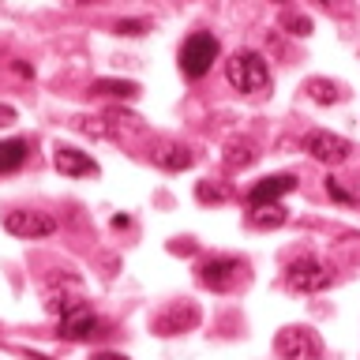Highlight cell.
Listing matches in <instances>:
<instances>
[{
	"mask_svg": "<svg viewBox=\"0 0 360 360\" xmlns=\"http://www.w3.org/2000/svg\"><path fill=\"white\" fill-rule=\"evenodd\" d=\"M225 79H229V86L240 90V94H259V90L270 86V64L255 49H236L229 60H225Z\"/></svg>",
	"mask_w": 360,
	"mask_h": 360,
	"instance_id": "obj_1",
	"label": "cell"
},
{
	"mask_svg": "<svg viewBox=\"0 0 360 360\" xmlns=\"http://www.w3.org/2000/svg\"><path fill=\"white\" fill-rule=\"evenodd\" d=\"M49 308L60 315V330H56V334L68 338V342H90L94 334H101V319L86 308L83 300L56 297V300H49Z\"/></svg>",
	"mask_w": 360,
	"mask_h": 360,
	"instance_id": "obj_2",
	"label": "cell"
},
{
	"mask_svg": "<svg viewBox=\"0 0 360 360\" xmlns=\"http://www.w3.org/2000/svg\"><path fill=\"white\" fill-rule=\"evenodd\" d=\"M334 285V270L315 255H300L285 266V289L292 292H323Z\"/></svg>",
	"mask_w": 360,
	"mask_h": 360,
	"instance_id": "obj_3",
	"label": "cell"
},
{
	"mask_svg": "<svg viewBox=\"0 0 360 360\" xmlns=\"http://www.w3.org/2000/svg\"><path fill=\"white\" fill-rule=\"evenodd\" d=\"M218 53H221V45L214 34H207V30L191 34V38L180 45V72L188 79H202L210 72V64L218 60Z\"/></svg>",
	"mask_w": 360,
	"mask_h": 360,
	"instance_id": "obj_4",
	"label": "cell"
},
{
	"mask_svg": "<svg viewBox=\"0 0 360 360\" xmlns=\"http://www.w3.org/2000/svg\"><path fill=\"white\" fill-rule=\"evenodd\" d=\"M274 353L285 360H315L323 353V342L311 326H281L274 334Z\"/></svg>",
	"mask_w": 360,
	"mask_h": 360,
	"instance_id": "obj_5",
	"label": "cell"
},
{
	"mask_svg": "<svg viewBox=\"0 0 360 360\" xmlns=\"http://www.w3.org/2000/svg\"><path fill=\"white\" fill-rule=\"evenodd\" d=\"M4 229L22 240H38V236H53L56 233V218L45 210H8L4 214Z\"/></svg>",
	"mask_w": 360,
	"mask_h": 360,
	"instance_id": "obj_6",
	"label": "cell"
},
{
	"mask_svg": "<svg viewBox=\"0 0 360 360\" xmlns=\"http://www.w3.org/2000/svg\"><path fill=\"white\" fill-rule=\"evenodd\" d=\"M195 278H199V285H207L214 292H225V289L236 285V278H240V259L210 255V259H202V263L195 266Z\"/></svg>",
	"mask_w": 360,
	"mask_h": 360,
	"instance_id": "obj_7",
	"label": "cell"
},
{
	"mask_svg": "<svg viewBox=\"0 0 360 360\" xmlns=\"http://www.w3.org/2000/svg\"><path fill=\"white\" fill-rule=\"evenodd\" d=\"M304 150L323 165H342L353 158V143L342 139V135H334V131H311L308 139H304Z\"/></svg>",
	"mask_w": 360,
	"mask_h": 360,
	"instance_id": "obj_8",
	"label": "cell"
},
{
	"mask_svg": "<svg viewBox=\"0 0 360 360\" xmlns=\"http://www.w3.org/2000/svg\"><path fill=\"white\" fill-rule=\"evenodd\" d=\"M53 165L60 169L64 176H94L98 173L94 158H90L86 150H79V146H68V143L53 146Z\"/></svg>",
	"mask_w": 360,
	"mask_h": 360,
	"instance_id": "obj_9",
	"label": "cell"
},
{
	"mask_svg": "<svg viewBox=\"0 0 360 360\" xmlns=\"http://www.w3.org/2000/svg\"><path fill=\"white\" fill-rule=\"evenodd\" d=\"M297 188V176L292 173H274V176H263L255 180L252 191H248V207H263V202H278L281 195H289V191Z\"/></svg>",
	"mask_w": 360,
	"mask_h": 360,
	"instance_id": "obj_10",
	"label": "cell"
},
{
	"mask_svg": "<svg viewBox=\"0 0 360 360\" xmlns=\"http://www.w3.org/2000/svg\"><path fill=\"white\" fill-rule=\"evenodd\" d=\"M191 326H199V308L195 304H169V308L154 319V330L158 334H180V330H191Z\"/></svg>",
	"mask_w": 360,
	"mask_h": 360,
	"instance_id": "obj_11",
	"label": "cell"
},
{
	"mask_svg": "<svg viewBox=\"0 0 360 360\" xmlns=\"http://www.w3.org/2000/svg\"><path fill=\"white\" fill-rule=\"evenodd\" d=\"M244 221L252 225V229H281V225L289 221V210L281 207V202H263V207H252V210H248Z\"/></svg>",
	"mask_w": 360,
	"mask_h": 360,
	"instance_id": "obj_12",
	"label": "cell"
},
{
	"mask_svg": "<svg viewBox=\"0 0 360 360\" xmlns=\"http://www.w3.org/2000/svg\"><path fill=\"white\" fill-rule=\"evenodd\" d=\"M154 162L162 165L165 173H180V169H188L191 162H195V154H191L188 146L169 143V146H162V150H154Z\"/></svg>",
	"mask_w": 360,
	"mask_h": 360,
	"instance_id": "obj_13",
	"label": "cell"
},
{
	"mask_svg": "<svg viewBox=\"0 0 360 360\" xmlns=\"http://www.w3.org/2000/svg\"><path fill=\"white\" fill-rule=\"evenodd\" d=\"M255 158H259V150H255V143H252V139H236V143L225 146V169H229V173L255 165Z\"/></svg>",
	"mask_w": 360,
	"mask_h": 360,
	"instance_id": "obj_14",
	"label": "cell"
},
{
	"mask_svg": "<svg viewBox=\"0 0 360 360\" xmlns=\"http://www.w3.org/2000/svg\"><path fill=\"white\" fill-rule=\"evenodd\" d=\"M27 162V143L22 139H0V173H15Z\"/></svg>",
	"mask_w": 360,
	"mask_h": 360,
	"instance_id": "obj_15",
	"label": "cell"
},
{
	"mask_svg": "<svg viewBox=\"0 0 360 360\" xmlns=\"http://www.w3.org/2000/svg\"><path fill=\"white\" fill-rule=\"evenodd\" d=\"M94 94L135 98V94H139V83H131V79H98V83H94Z\"/></svg>",
	"mask_w": 360,
	"mask_h": 360,
	"instance_id": "obj_16",
	"label": "cell"
},
{
	"mask_svg": "<svg viewBox=\"0 0 360 360\" xmlns=\"http://www.w3.org/2000/svg\"><path fill=\"white\" fill-rule=\"evenodd\" d=\"M308 94H311L315 101H323V105H326V101H342V90H338L334 83H326V79H311V83H308Z\"/></svg>",
	"mask_w": 360,
	"mask_h": 360,
	"instance_id": "obj_17",
	"label": "cell"
},
{
	"mask_svg": "<svg viewBox=\"0 0 360 360\" xmlns=\"http://www.w3.org/2000/svg\"><path fill=\"white\" fill-rule=\"evenodd\" d=\"M281 27H285L289 34H297V38H308V34H311V19L297 15V11H285V15H281Z\"/></svg>",
	"mask_w": 360,
	"mask_h": 360,
	"instance_id": "obj_18",
	"label": "cell"
},
{
	"mask_svg": "<svg viewBox=\"0 0 360 360\" xmlns=\"http://www.w3.org/2000/svg\"><path fill=\"white\" fill-rule=\"evenodd\" d=\"M195 199H199V202H225V199H229V191L218 188V184H207V180H202V184L195 188Z\"/></svg>",
	"mask_w": 360,
	"mask_h": 360,
	"instance_id": "obj_19",
	"label": "cell"
},
{
	"mask_svg": "<svg viewBox=\"0 0 360 360\" xmlns=\"http://www.w3.org/2000/svg\"><path fill=\"white\" fill-rule=\"evenodd\" d=\"M150 30V22L146 19H120L117 22V34H124V38H139V34Z\"/></svg>",
	"mask_w": 360,
	"mask_h": 360,
	"instance_id": "obj_20",
	"label": "cell"
},
{
	"mask_svg": "<svg viewBox=\"0 0 360 360\" xmlns=\"http://www.w3.org/2000/svg\"><path fill=\"white\" fill-rule=\"evenodd\" d=\"M326 191H330V199H338V202H356V195H349V191L338 184L334 176H326Z\"/></svg>",
	"mask_w": 360,
	"mask_h": 360,
	"instance_id": "obj_21",
	"label": "cell"
},
{
	"mask_svg": "<svg viewBox=\"0 0 360 360\" xmlns=\"http://www.w3.org/2000/svg\"><path fill=\"white\" fill-rule=\"evenodd\" d=\"M11 120H15V109L4 105V109H0V124H11Z\"/></svg>",
	"mask_w": 360,
	"mask_h": 360,
	"instance_id": "obj_22",
	"label": "cell"
},
{
	"mask_svg": "<svg viewBox=\"0 0 360 360\" xmlns=\"http://www.w3.org/2000/svg\"><path fill=\"white\" fill-rule=\"evenodd\" d=\"M90 360H128V356H124V353H94Z\"/></svg>",
	"mask_w": 360,
	"mask_h": 360,
	"instance_id": "obj_23",
	"label": "cell"
},
{
	"mask_svg": "<svg viewBox=\"0 0 360 360\" xmlns=\"http://www.w3.org/2000/svg\"><path fill=\"white\" fill-rule=\"evenodd\" d=\"M75 4H101V0H75Z\"/></svg>",
	"mask_w": 360,
	"mask_h": 360,
	"instance_id": "obj_24",
	"label": "cell"
},
{
	"mask_svg": "<svg viewBox=\"0 0 360 360\" xmlns=\"http://www.w3.org/2000/svg\"><path fill=\"white\" fill-rule=\"evenodd\" d=\"M315 4H323V8H330V0H315Z\"/></svg>",
	"mask_w": 360,
	"mask_h": 360,
	"instance_id": "obj_25",
	"label": "cell"
},
{
	"mask_svg": "<svg viewBox=\"0 0 360 360\" xmlns=\"http://www.w3.org/2000/svg\"><path fill=\"white\" fill-rule=\"evenodd\" d=\"M270 4H289V0H270Z\"/></svg>",
	"mask_w": 360,
	"mask_h": 360,
	"instance_id": "obj_26",
	"label": "cell"
},
{
	"mask_svg": "<svg viewBox=\"0 0 360 360\" xmlns=\"http://www.w3.org/2000/svg\"><path fill=\"white\" fill-rule=\"evenodd\" d=\"M356 207H360V199H356Z\"/></svg>",
	"mask_w": 360,
	"mask_h": 360,
	"instance_id": "obj_27",
	"label": "cell"
}]
</instances>
